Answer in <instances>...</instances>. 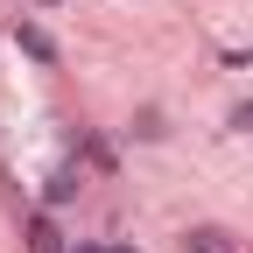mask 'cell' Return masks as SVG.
Listing matches in <instances>:
<instances>
[{"mask_svg": "<svg viewBox=\"0 0 253 253\" xmlns=\"http://www.w3.org/2000/svg\"><path fill=\"white\" fill-rule=\"evenodd\" d=\"M183 253H239L218 225H197V232H183Z\"/></svg>", "mask_w": 253, "mask_h": 253, "instance_id": "cell-1", "label": "cell"}, {"mask_svg": "<svg viewBox=\"0 0 253 253\" xmlns=\"http://www.w3.org/2000/svg\"><path fill=\"white\" fill-rule=\"evenodd\" d=\"M71 197H78V176H71V169L49 176V204H71Z\"/></svg>", "mask_w": 253, "mask_h": 253, "instance_id": "cell-4", "label": "cell"}, {"mask_svg": "<svg viewBox=\"0 0 253 253\" xmlns=\"http://www.w3.org/2000/svg\"><path fill=\"white\" fill-rule=\"evenodd\" d=\"M71 253H134V246H71Z\"/></svg>", "mask_w": 253, "mask_h": 253, "instance_id": "cell-5", "label": "cell"}, {"mask_svg": "<svg viewBox=\"0 0 253 253\" xmlns=\"http://www.w3.org/2000/svg\"><path fill=\"white\" fill-rule=\"evenodd\" d=\"M28 253H63V239H56L49 218H36V225H28Z\"/></svg>", "mask_w": 253, "mask_h": 253, "instance_id": "cell-3", "label": "cell"}, {"mask_svg": "<svg viewBox=\"0 0 253 253\" xmlns=\"http://www.w3.org/2000/svg\"><path fill=\"white\" fill-rule=\"evenodd\" d=\"M14 36H21V49H28V56H36V63H56V42L42 36V28H36V21H21V28H14Z\"/></svg>", "mask_w": 253, "mask_h": 253, "instance_id": "cell-2", "label": "cell"}]
</instances>
